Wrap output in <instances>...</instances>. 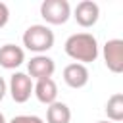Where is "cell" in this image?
Instances as JSON below:
<instances>
[{"instance_id": "obj_13", "label": "cell", "mask_w": 123, "mask_h": 123, "mask_svg": "<svg viewBox=\"0 0 123 123\" xmlns=\"http://www.w3.org/2000/svg\"><path fill=\"white\" fill-rule=\"evenodd\" d=\"M10 123H44L38 115H15Z\"/></svg>"}, {"instance_id": "obj_12", "label": "cell", "mask_w": 123, "mask_h": 123, "mask_svg": "<svg viewBox=\"0 0 123 123\" xmlns=\"http://www.w3.org/2000/svg\"><path fill=\"white\" fill-rule=\"evenodd\" d=\"M106 115L111 123H117L123 119V94L121 92H115L108 98L106 102Z\"/></svg>"}, {"instance_id": "obj_1", "label": "cell", "mask_w": 123, "mask_h": 123, "mask_svg": "<svg viewBox=\"0 0 123 123\" xmlns=\"http://www.w3.org/2000/svg\"><path fill=\"white\" fill-rule=\"evenodd\" d=\"M63 50L71 60L85 65L98 58V40L90 33H75V35L67 37Z\"/></svg>"}, {"instance_id": "obj_17", "label": "cell", "mask_w": 123, "mask_h": 123, "mask_svg": "<svg viewBox=\"0 0 123 123\" xmlns=\"http://www.w3.org/2000/svg\"><path fill=\"white\" fill-rule=\"evenodd\" d=\"M98 123H111V121H98Z\"/></svg>"}, {"instance_id": "obj_9", "label": "cell", "mask_w": 123, "mask_h": 123, "mask_svg": "<svg viewBox=\"0 0 123 123\" xmlns=\"http://www.w3.org/2000/svg\"><path fill=\"white\" fill-rule=\"evenodd\" d=\"M25 62V52L21 46L4 44L0 46V65L4 69H15Z\"/></svg>"}, {"instance_id": "obj_4", "label": "cell", "mask_w": 123, "mask_h": 123, "mask_svg": "<svg viewBox=\"0 0 123 123\" xmlns=\"http://www.w3.org/2000/svg\"><path fill=\"white\" fill-rule=\"evenodd\" d=\"M8 88H10V96L13 98V102L25 104L31 98V94H33V79L27 73L17 71V73H13L10 77Z\"/></svg>"}, {"instance_id": "obj_16", "label": "cell", "mask_w": 123, "mask_h": 123, "mask_svg": "<svg viewBox=\"0 0 123 123\" xmlns=\"http://www.w3.org/2000/svg\"><path fill=\"white\" fill-rule=\"evenodd\" d=\"M0 123H6V117H4V113L0 111Z\"/></svg>"}, {"instance_id": "obj_6", "label": "cell", "mask_w": 123, "mask_h": 123, "mask_svg": "<svg viewBox=\"0 0 123 123\" xmlns=\"http://www.w3.org/2000/svg\"><path fill=\"white\" fill-rule=\"evenodd\" d=\"M27 71H29L31 79H37V81L50 79L56 71V63H54L52 58H48L44 54H37L27 62Z\"/></svg>"}, {"instance_id": "obj_8", "label": "cell", "mask_w": 123, "mask_h": 123, "mask_svg": "<svg viewBox=\"0 0 123 123\" xmlns=\"http://www.w3.org/2000/svg\"><path fill=\"white\" fill-rule=\"evenodd\" d=\"M88 77H90L88 75V69L83 63L73 62V63H69V65L63 67V81L71 88H83L88 83Z\"/></svg>"}, {"instance_id": "obj_2", "label": "cell", "mask_w": 123, "mask_h": 123, "mask_svg": "<svg viewBox=\"0 0 123 123\" xmlns=\"http://www.w3.org/2000/svg\"><path fill=\"white\" fill-rule=\"evenodd\" d=\"M23 46L35 54H42L54 46V31L48 25H31L23 33Z\"/></svg>"}, {"instance_id": "obj_7", "label": "cell", "mask_w": 123, "mask_h": 123, "mask_svg": "<svg viewBox=\"0 0 123 123\" xmlns=\"http://www.w3.org/2000/svg\"><path fill=\"white\" fill-rule=\"evenodd\" d=\"M73 17H75V21L81 27H92L98 21V17H100V8L92 0H83V2H79L75 6Z\"/></svg>"}, {"instance_id": "obj_10", "label": "cell", "mask_w": 123, "mask_h": 123, "mask_svg": "<svg viewBox=\"0 0 123 123\" xmlns=\"http://www.w3.org/2000/svg\"><path fill=\"white\" fill-rule=\"evenodd\" d=\"M33 94L37 96L38 102L50 106L58 98V85L52 77L50 79H40V81H37V85H33Z\"/></svg>"}, {"instance_id": "obj_3", "label": "cell", "mask_w": 123, "mask_h": 123, "mask_svg": "<svg viewBox=\"0 0 123 123\" xmlns=\"http://www.w3.org/2000/svg\"><path fill=\"white\" fill-rule=\"evenodd\" d=\"M40 15L50 25H63L71 17V6L67 0H44L40 4Z\"/></svg>"}, {"instance_id": "obj_5", "label": "cell", "mask_w": 123, "mask_h": 123, "mask_svg": "<svg viewBox=\"0 0 123 123\" xmlns=\"http://www.w3.org/2000/svg\"><path fill=\"white\" fill-rule=\"evenodd\" d=\"M104 62L106 67L111 73H121L123 71V40L121 38H110L104 44Z\"/></svg>"}, {"instance_id": "obj_15", "label": "cell", "mask_w": 123, "mask_h": 123, "mask_svg": "<svg viewBox=\"0 0 123 123\" xmlns=\"http://www.w3.org/2000/svg\"><path fill=\"white\" fill-rule=\"evenodd\" d=\"M6 92H8V83L4 81V77H0V100L6 96Z\"/></svg>"}, {"instance_id": "obj_14", "label": "cell", "mask_w": 123, "mask_h": 123, "mask_svg": "<svg viewBox=\"0 0 123 123\" xmlns=\"http://www.w3.org/2000/svg\"><path fill=\"white\" fill-rule=\"evenodd\" d=\"M8 19H10V8L4 2H0V29L8 23Z\"/></svg>"}, {"instance_id": "obj_11", "label": "cell", "mask_w": 123, "mask_h": 123, "mask_svg": "<svg viewBox=\"0 0 123 123\" xmlns=\"http://www.w3.org/2000/svg\"><path fill=\"white\" fill-rule=\"evenodd\" d=\"M71 121V110L63 102H54L46 110V123H69Z\"/></svg>"}]
</instances>
